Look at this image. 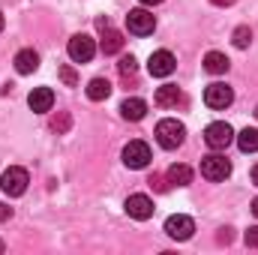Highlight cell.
<instances>
[{
	"label": "cell",
	"instance_id": "18",
	"mask_svg": "<svg viewBox=\"0 0 258 255\" xmlns=\"http://www.w3.org/2000/svg\"><path fill=\"white\" fill-rule=\"evenodd\" d=\"M228 57L222 54V51H207L204 54V69L210 72V75H222V72H228Z\"/></svg>",
	"mask_w": 258,
	"mask_h": 255
},
{
	"label": "cell",
	"instance_id": "32",
	"mask_svg": "<svg viewBox=\"0 0 258 255\" xmlns=\"http://www.w3.org/2000/svg\"><path fill=\"white\" fill-rule=\"evenodd\" d=\"M252 213H255V219H258V198L252 201Z\"/></svg>",
	"mask_w": 258,
	"mask_h": 255
},
{
	"label": "cell",
	"instance_id": "8",
	"mask_svg": "<svg viewBox=\"0 0 258 255\" xmlns=\"http://www.w3.org/2000/svg\"><path fill=\"white\" fill-rule=\"evenodd\" d=\"M150 147L144 144V141H129L126 147H123V165L126 168H147L150 165Z\"/></svg>",
	"mask_w": 258,
	"mask_h": 255
},
{
	"label": "cell",
	"instance_id": "25",
	"mask_svg": "<svg viewBox=\"0 0 258 255\" xmlns=\"http://www.w3.org/2000/svg\"><path fill=\"white\" fill-rule=\"evenodd\" d=\"M150 186L156 192H168V183H165V177H159V174H150V180H147Z\"/></svg>",
	"mask_w": 258,
	"mask_h": 255
},
{
	"label": "cell",
	"instance_id": "5",
	"mask_svg": "<svg viewBox=\"0 0 258 255\" xmlns=\"http://www.w3.org/2000/svg\"><path fill=\"white\" fill-rule=\"evenodd\" d=\"M66 51H69V57H72L75 63H87V60H93V54H96V42H93L90 36H84V33H75V36L69 39Z\"/></svg>",
	"mask_w": 258,
	"mask_h": 255
},
{
	"label": "cell",
	"instance_id": "34",
	"mask_svg": "<svg viewBox=\"0 0 258 255\" xmlns=\"http://www.w3.org/2000/svg\"><path fill=\"white\" fill-rule=\"evenodd\" d=\"M3 249H6V246H3V240H0V252H3Z\"/></svg>",
	"mask_w": 258,
	"mask_h": 255
},
{
	"label": "cell",
	"instance_id": "2",
	"mask_svg": "<svg viewBox=\"0 0 258 255\" xmlns=\"http://www.w3.org/2000/svg\"><path fill=\"white\" fill-rule=\"evenodd\" d=\"M27 183H30V177H27V171H24V168H18V165L6 168V171H3V177H0V189L6 192L9 198L24 195V192H27Z\"/></svg>",
	"mask_w": 258,
	"mask_h": 255
},
{
	"label": "cell",
	"instance_id": "30",
	"mask_svg": "<svg viewBox=\"0 0 258 255\" xmlns=\"http://www.w3.org/2000/svg\"><path fill=\"white\" fill-rule=\"evenodd\" d=\"M138 3H144V6H156V3H162V0H138Z\"/></svg>",
	"mask_w": 258,
	"mask_h": 255
},
{
	"label": "cell",
	"instance_id": "16",
	"mask_svg": "<svg viewBox=\"0 0 258 255\" xmlns=\"http://www.w3.org/2000/svg\"><path fill=\"white\" fill-rule=\"evenodd\" d=\"M165 180H168L171 186H189V183H192V168L183 165V162H174V165L168 168Z\"/></svg>",
	"mask_w": 258,
	"mask_h": 255
},
{
	"label": "cell",
	"instance_id": "3",
	"mask_svg": "<svg viewBox=\"0 0 258 255\" xmlns=\"http://www.w3.org/2000/svg\"><path fill=\"white\" fill-rule=\"evenodd\" d=\"M231 141H234V129L228 126L225 120H216V123H210L204 129V144L210 150H225Z\"/></svg>",
	"mask_w": 258,
	"mask_h": 255
},
{
	"label": "cell",
	"instance_id": "29",
	"mask_svg": "<svg viewBox=\"0 0 258 255\" xmlns=\"http://www.w3.org/2000/svg\"><path fill=\"white\" fill-rule=\"evenodd\" d=\"M210 3H213V6H231L234 0H210Z\"/></svg>",
	"mask_w": 258,
	"mask_h": 255
},
{
	"label": "cell",
	"instance_id": "12",
	"mask_svg": "<svg viewBox=\"0 0 258 255\" xmlns=\"http://www.w3.org/2000/svg\"><path fill=\"white\" fill-rule=\"evenodd\" d=\"M27 105H30V111H36V114L51 111V105H54V90H51V87H33L30 96H27Z\"/></svg>",
	"mask_w": 258,
	"mask_h": 255
},
{
	"label": "cell",
	"instance_id": "22",
	"mask_svg": "<svg viewBox=\"0 0 258 255\" xmlns=\"http://www.w3.org/2000/svg\"><path fill=\"white\" fill-rule=\"evenodd\" d=\"M249 42H252V30L249 27H237L234 30V45L237 48H249Z\"/></svg>",
	"mask_w": 258,
	"mask_h": 255
},
{
	"label": "cell",
	"instance_id": "20",
	"mask_svg": "<svg viewBox=\"0 0 258 255\" xmlns=\"http://www.w3.org/2000/svg\"><path fill=\"white\" fill-rule=\"evenodd\" d=\"M237 147L243 150V153H258V129H243L240 135H237Z\"/></svg>",
	"mask_w": 258,
	"mask_h": 255
},
{
	"label": "cell",
	"instance_id": "27",
	"mask_svg": "<svg viewBox=\"0 0 258 255\" xmlns=\"http://www.w3.org/2000/svg\"><path fill=\"white\" fill-rule=\"evenodd\" d=\"M231 237H234V234H231V228H222V231L216 234V240H219V243H231Z\"/></svg>",
	"mask_w": 258,
	"mask_h": 255
},
{
	"label": "cell",
	"instance_id": "19",
	"mask_svg": "<svg viewBox=\"0 0 258 255\" xmlns=\"http://www.w3.org/2000/svg\"><path fill=\"white\" fill-rule=\"evenodd\" d=\"M108 93H111V81H108V78H93V81L87 84V99H93V102L108 99Z\"/></svg>",
	"mask_w": 258,
	"mask_h": 255
},
{
	"label": "cell",
	"instance_id": "15",
	"mask_svg": "<svg viewBox=\"0 0 258 255\" xmlns=\"http://www.w3.org/2000/svg\"><path fill=\"white\" fill-rule=\"evenodd\" d=\"M120 114H123V120H141L144 114H147V102L144 99H138V96H132V99H123L120 102Z\"/></svg>",
	"mask_w": 258,
	"mask_h": 255
},
{
	"label": "cell",
	"instance_id": "13",
	"mask_svg": "<svg viewBox=\"0 0 258 255\" xmlns=\"http://www.w3.org/2000/svg\"><path fill=\"white\" fill-rule=\"evenodd\" d=\"M12 63H15V72H18V75H30V72L39 69V54H36L33 48H21Z\"/></svg>",
	"mask_w": 258,
	"mask_h": 255
},
{
	"label": "cell",
	"instance_id": "35",
	"mask_svg": "<svg viewBox=\"0 0 258 255\" xmlns=\"http://www.w3.org/2000/svg\"><path fill=\"white\" fill-rule=\"evenodd\" d=\"M255 117H258V105H255Z\"/></svg>",
	"mask_w": 258,
	"mask_h": 255
},
{
	"label": "cell",
	"instance_id": "1",
	"mask_svg": "<svg viewBox=\"0 0 258 255\" xmlns=\"http://www.w3.org/2000/svg\"><path fill=\"white\" fill-rule=\"evenodd\" d=\"M183 138H186V126H183L180 120L165 117V120H159V123H156V141H159V147L174 150V147H180V144H183Z\"/></svg>",
	"mask_w": 258,
	"mask_h": 255
},
{
	"label": "cell",
	"instance_id": "10",
	"mask_svg": "<svg viewBox=\"0 0 258 255\" xmlns=\"http://www.w3.org/2000/svg\"><path fill=\"white\" fill-rule=\"evenodd\" d=\"M147 69H150V75L153 78H168L174 69H177V60H174V54L171 51H153L150 54V60H147Z\"/></svg>",
	"mask_w": 258,
	"mask_h": 255
},
{
	"label": "cell",
	"instance_id": "24",
	"mask_svg": "<svg viewBox=\"0 0 258 255\" xmlns=\"http://www.w3.org/2000/svg\"><path fill=\"white\" fill-rule=\"evenodd\" d=\"M51 129H54V132H66V129H69V114H66V111H60V114L51 120Z\"/></svg>",
	"mask_w": 258,
	"mask_h": 255
},
{
	"label": "cell",
	"instance_id": "17",
	"mask_svg": "<svg viewBox=\"0 0 258 255\" xmlns=\"http://www.w3.org/2000/svg\"><path fill=\"white\" fill-rule=\"evenodd\" d=\"M102 54H117L120 48H123V33L120 30H111V27H105L102 30Z\"/></svg>",
	"mask_w": 258,
	"mask_h": 255
},
{
	"label": "cell",
	"instance_id": "21",
	"mask_svg": "<svg viewBox=\"0 0 258 255\" xmlns=\"http://www.w3.org/2000/svg\"><path fill=\"white\" fill-rule=\"evenodd\" d=\"M117 69H120V75H123V78H132V75H135V69H138V63H135V57H132V54H123V57H120V63H117Z\"/></svg>",
	"mask_w": 258,
	"mask_h": 255
},
{
	"label": "cell",
	"instance_id": "31",
	"mask_svg": "<svg viewBox=\"0 0 258 255\" xmlns=\"http://www.w3.org/2000/svg\"><path fill=\"white\" fill-rule=\"evenodd\" d=\"M252 183H255V186H258V165H255V168H252Z\"/></svg>",
	"mask_w": 258,
	"mask_h": 255
},
{
	"label": "cell",
	"instance_id": "4",
	"mask_svg": "<svg viewBox=\"0 0 258 255\" xmlns=\"http://www.w3.org/2000/svg\"><path fill=\"white\" fill-rule=\"evenodd\" d=\"M228 174H231V162H228L225 156L210 153V156H204V159H201V177H207V180L219 183V180H225Z\"/></svg>",
	"mask_w": 258,
	"mask_h": 255
},
{
	"label": "cell",
	"instance_id": "11",
	"mask_svg": "<svg viewBox=\"0 0 258 255\" xmlns=\"http://www.w3.org/2000/svg\"><path fill=\"white\" fill-rule=\"evenodd\" d=\"M123 207H126L129 216H132V219H138V222H144V219H150V216H153V201H150L147 195H141V192H138V195H129Z\"/></svg>",
	"mask_w": 258,
	"mask_h": 255
},
{
	"label": "cell",
	"instance_id": "14",
	"mask_svg": "<svg viewBox=\"0 0 258 255\" xmlns=\"http://www.w3.org/2000/svg\"><path fill=\"white\" fill-rule=\"evenodd\" d=\"M180 99H183V96H180L177 84H162V87H156V93H153V102H156L159 108H174Z\"/></svg>",
	"mask_w": 258,
	"mask_h": 255
},
{
	"label": "cell",
	"instance_id": "28",
	"mask_svg": "<svg viewBox=\"0 0 258 255\" xmlns=\"http://www.w3.org/2000/svg\"><path fill=\"white\" fill-rule=\"evenodd\" d=\"M12 219V207L9 204H0V222H9Z\"/></svg>",
	"mask_w": 258,
	"mask_h": 255
},
{
	"label": "cell",
	"instance_id": "7",
	"mask_svg": "<svg viewBox=\"0 0 258 255\" xmlns=\"http://www.w3.org/2000/svg\"><path fill=\"white\" fill-rule=\"evenodd\" d=\"M126 27H129V33H135V36H150L153 27H156V18L147 9H129Z\"/></svg>",
	"mask_w": 258,
	"mask_h": 255
},
{
	"label": "cell",
	"instance_id": "33",
	"mask_svg": "<svg viewBox=\"0 0 258 255\" xmlns=\"http://www.w3.org/2000/svg\"><path fill=\"white\" fill-rule=\"evenodd\" d=\"M0 30H3V12H0Z\"/></svg>",
	"mask_w": 258,
	"mask_h": 255
},
{
	"label": "cell",
	"instance_id": "6",
	"mask_svg": "<svg viewBox=\"0 0 258 255\" xmlns=\"http://www.w3.org/2000/svg\"><path fill=\"white\" fill-rule=\"evenodd\" d=\"M231 102H234V90H231L228 84H222V81H216V84H210V87L204 90V105H207V108L222 111V108H228Z\"/></svg>",
	"mask_w": 258,
	"mask_h": 255
},
{
	"label": "cell",
	"instance_id": "26",
	"mask_svg": "<svg viewBox=\"0 0 258 255\" xmlns=\"http://www.w3.org/2000/svg\"><path fill=\"white\" fill-rule=\"evenodd\" d=\"M246 246H252V249H258V225H252V228L246 231Z\"/></svg>",
	"mask_w": 258,
	"mask_h": 255
},
{
	"label": "cell",
	"instance_id": "23",
	"mask_svg": "<svg viewBox=\"0 0 258 255\" xmlns=\"http://www.w3.org/2000/svg\"><path fill=\"white\" fill-rule=\"evenodd\" d=\"M60 78H63L69 87H78V75H75V69H72V66H60Z\"/></svg>",
	"mask_w": 258,
	"mask_h": 255
},
{
	"label": "cell",
	"instance_id": "9",
	"mask_svg": "<svg viewBox=\"0 0 258 255\" xmlns=\"http://www.w3.org/2000/svg\"><path fill=\"white\" fill-rule=\"evenodd\" d=\"M192 231H195V222L189 216H183V213H174V216L165 219V234L171 240H189Z\"/></svg>",
	"mask_w": 258,
	"mask_h": 255
}]
</instances>
